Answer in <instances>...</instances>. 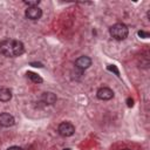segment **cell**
Listing matches in <instances>:
<instances>
[{"label":"cell","instance_id":"obj_1","mask_svg":"<svg viewBox=\"0 0 150 150\" xmlns=\"http://www.w3.org/2000/svg\"><path fill=\"white\" fill-rule=\"evenodd\" d=\"M25 46L21 41L14 39H6L0 42V53L7 57H16L22 55Z\"/></svg>","mask_w":150,"mask_h":150},{"label":"cell","instance_id":"obj_2","mask_svg":"<svg viewBox=\"0 0 150 150\" xmlns=\"http://www.w3.org/2000/svg\"><path fill=\"white\" fill-rule=\"evenodd\" d=\"M109 33L111 35V38H114L115 40H118V41H122L124 40L128 34H129V29L128 27L122 23V22H117L115 25H112L110 28H109Z\"/></svg>","mask_w":150,"mask_h":150},{"label":"cell","instance_id":"obj_3","mask_svg":"<svg viewBox=\"0 0 150 150\" xmlns=\"http://www.w3.org/2000/svg\"><path fill=\"white\" fill-rule=\"evenodd\" d=\"M57 131L62 137H69L75 132V127L69 122H62L59 125Z\"/></svg>","mask_w":150,"mask_h":150},{"label":"cell","instance_id":"obj_4","mask_svg":"<svg viewBox=\"0 0 150 150\" xmlns=\"http://www.w3.org/2000/svg\"><path fill=\"white\" fill-rule=\"evenodd\" d=\"M25 15L29 20H39L42 16V9L39 6L38 7H28L25 11Z\"/></svg>","mask_w":150,"mask_h":150},{"label":"cell","instance_id":"obj_5","mask_svg":"<svg viewBox=\"0 0 150 150\" xmlns=\"http://www.w3.org/2000/svg\"><path fill=\"white\" fill-rule=\"evenodd\" d=\"M96 96L98 100L108 101V100H111L114 97V91L108 87H102L96 91Z\"/></svg>","mask_w":150,"mask_h":150},{"label":"cell","instance_id":"obj_6","mask_svg":"<svg viewBox=\"0 0 150 150\" xmlns=\"http://www.w3.org/2000/svg\"><path fill=\"white\" fill-rule=\"evenodd\" d=\"M14 123H15V120L11 114H8V112H1L0 114V125L1 127L8 128V127H12Z\"/></svg>","mask_w":150,"mask_h":150},{"label":"cell","instance_id":"obj_7","mask_svg":"<svg viewBox=\"0 0 150 150\" xmlns=\"http://www.w3.org/2000/svg\"><path fill=\"white\" fill-rule=\"evenodd\" d=\"M75 66H76V68H79L81 70H84V69H87L91 66V59L88 57V56H80L79 59H76Z\"/></svg>","mask_w":150,"mask_h":150},{"label":"cell","instance_id":"obj_8","mask_svg":"<svg viewBox=\"0 0 150 150\" xmlns=\"http://www.w3.org/2000/svg\"><path fill=\"white\" fill-rule=\"evenodd\" d=\"M56 100H57L56 95L53 94V93H50V91L43 93L42 96H41V101H42L43 103H46V104H54V103L56 102Z\"/></svg>","mask_w":150,"mask_h":150},{"label":"cell","instance_id":"obj_9","mask_svg":"<svg viewBox=\"0 0 150 150\" xmlns=\"http://www.w3.org/2000/svg\"><path fill=\"white\" fill-rule=\"evenodd\" d=\"M12 98V91L7 88H0V102H8Z\"/></svg>","mask_w":150,"mask_h":150},{"label":"cell","instance_id":"obj_10","mask_svg":"<svg viewBox=\"0 0 150 150\" xmlns=\"http://www.w3.org/2000/svg\"><path fill=\"white\" fill-rule=\"evenodd\" d=\"M26 75H27V77H28L30 81H33L34 83H41V82H42V77L39 76L38 74L33 73V71H27Z\"/></svg>","mask_w":150,"mask_h":150},{"label":"cell","instance_id":"obj_11","mask_svg":"<svg viewBox=\"0 0 150 150\" xmlns=\"http://www.w3.org/2000/svg\"><path fill=\"white\" fill-rule=\"evenodd\" d=\"M25 4H26L28 7H38L39 4H40V0H26Z\"/></svg>","mask_w":150,"mask_h":150},{"label":"cell","instance_id":"obj_12","mask_svg":"<svg viewBox=\"0 0 150 150\" xmlns=\"http://www.w3.org/2000/svg\"><path fill=\"white\" fill-rule=\"evenodd\" d=\"M108 70L114 71V73H115L117 76H120V71H118V69L116 68V66H111V64H110V66H108Z\"/></svg>","mask_w":150,"mask_h":150},{"label":"cell","instance_id":"obj_13","mask_svg":"<svg viewBox=\"0 0 150 150\" xmlns=\"http://www.w3.org/2000/svg\"><path fill=\"white\" fill-rule=\"evenodd\" d=\"M138 36L139 38H143V39H146V38H149V33L148 32H144V30H138Z\"/></svg>","mask_w":150,"mask_h":150},{"label":"cell","instance_id":"obj_14","mask_svg":"<svg viewBox=\"0 0 150 150\" xmlns=\"http://www.w3.org/2000/svg\"><path fill=\"white\" fill-rule=\"evenodd\" d=\"M30 66H33V67H39V68H42V67H43L42 63H40V62H30Z\"/></svg>","mask_w":150,"mask_h":150},{"label":"cell","instance_id":"obj_15","mask_svg":"<svg viewBox=\"0 0 150 150\" xmlns=\"http://www.w3.org/2000/svg\"><path fill=\"white\" fill-rule=\"evenodd\" d=\"M127 105H128V107H132V105H134V100L129 97V98L127 100Z\"/></svg>","mask_w":150,"mask_h":150},{"label":"cell","instance_id":"obj_16","mask_svg":"<svg viewBox=\"0 0 150 150\" xmlns=\"http://www.w3.org/2000/svg\"><path fill=\"white\" fill-rule=\"evenodd\" d=\"M7 150H23L22 148H20V146H16V145H13V146H9Z\"/></svg>","mask_w":150,"mask_h":150},{"label":"cell","instance_id":"obj_17","mask_svg":"<svg viewBox=\"0 0 150 150\" xmlns=\"http://www.w3.org/2000/svg\"><path fill=\"white\" fill-rule=\"evenodd\" d=\"M63 150H70V149H69V148H67V149H63Z\"/></svg>","mask_w":150,"mask_h":150},{"label":"cell","instance_id":"obj_18","mask_svg":"<svg viewBox=\"0 0 150 150\" xmlns=\"http://www.w3.org/2000/svg\"><path fill=\"white\" fill-rule=\"evenodd\" d=\"M123 150H131V149H123Z\"/></svg>","mask_w":150,"mask_h":150}]
</instances>
